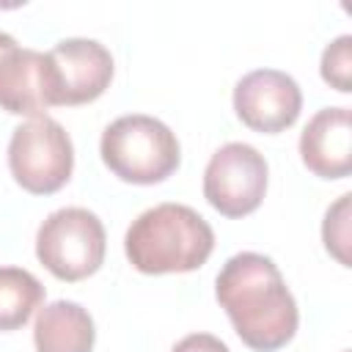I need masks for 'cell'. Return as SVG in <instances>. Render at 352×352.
Masks as SVG:
<instances>
[{
  "instance_id": "6da1fadb",
  "label": "cell",
  "mask_w": 352,
  "mask_h": 352,
  "mask_svg": "<svg viewBox=\"0 0 352 352\" xmlns=\"http://www.w3.org/2000/svg\"><path fill=\"white\" fill-rule=\"evenodd\" d=\"M214 297L253 352H275L297 333L300 311L294 294L278 264L264 253H234L214 278Z\"/></svg>"
},
{
  "instance_id": "7a4b0ae2",
  "label": "cell",
  "mask_w": 352,
  "mask_h": 352,
  "mask_svg": "<svg viewBox=\"0 0 352 352\" xmlns=\"http://www.w3.org/2000/svg\"><path fill=\"white\" fill-rule=\"evenodd\" d=\"M214 250L212 226L187 204H157L140 212L124 234V253L143 275L192 272Z\"/></svg>"
},
{
  "instance_id": "3957f363",
  "label": "cell",
  "mask_w": 352,
  "mask_h": 352,
  "mask_svg": "<svg viewBox=\"0 0 352 352\" xmlns=\"http://www.w3.org/2000/svg\"><path fill=\"white\" fill-rule=\"evenodd\" d=\"M99 154L110 173L129 184L165 182L182 162V148L170 126L146 113L110 121L102 132Z\"/></svg>"
},
{
  "instance_id": "277c9868",
  "label": "cell",
  "mask_w": 352,
  "mask_h": 352,
  "mask_svg": "<svg viewBox=\"0 0 352 352\" xmlns=\"http://www.w3.org/2000/svg\"><path fill=\"white\" fill-rule=\"evenodd\" d=\"M107 250V234L102 220L82 206H63L47 214L36 231L38 261L66 283L94 275Z\"/></svg>"
},
{
  "instance_id": "5b68a950",
  "label": "cell",
  "mask_w": 352,
  "mask_h": 352,
  "mask_svg": "<svg viewBox=\"0 0 352 352\" xmlns=\"http://www.w3.org/2000/svg\"><path fill=\"white\" fill-rule=\"evenodd\" d=\"M8 168L14 182L33 195H52L74 168V146L69 132L50 116L28 118L11 132Z\"/></svg>"
},
{
  "instance_id": "8992f818",
  "label": "cell",
  "mask_w": 352,
  "mask_h": 352,
  "mask_svg": "<svg viewBox=\"0 0 352 352\" xmlns=\"http://www.w3.org/2000/svg\"><path fill=\"white\" fill-rule=\"evenodd\" d=\"M270 165L250 143L231 140L220 146L204 170V198L223 217H245L264 201Z\"/></svg>"
},
{
  "instance_id": "52a82bcc",
  "label": "cell",
  "mask_w": 352,
  "mask_h": 352,
  "mask_svg": "<svg viewBox=\"0 0 352 352\" xmlns=\"http://www.w3.org/2000/svg\"><path fill=\"white\" fill-rule=\"evenodd\" d=\"M52 107L99 99L113 80V55L96 38H63L47 52Z\"/></svg>"
},
{
  "instance_id": "ba28073f",
  "label": "cell",
  "mask_w": 352,
  "mask_h": 352,
  "mask_svg": "<svg viewBox=\"0 0 352 352\" xmlns=\"http://www.w3.org/2000/svg\"><path fill=\"white\" fill-rule=\"evenodd\" d=\"M236 118L264 135L289 129L302 110V91L297 80L280 69H253L234 85Z\"/></svg>"
},
{
  "instance_id": "9c48e42d",
  "label": "cell",
  "mask_w": 352,
  "mask_h": 352,
  "mask_svg": "<svg viewBox=\"0 0 352 352\" xmlns=\"http://www.w3.org/2000/svg\"><path fill=\"white\" fill-rule=\"evenodd\" d=\"M52 107V82L47 52L11 47L0 55V110L38 118Z\"/></svg>"
},
{
  "instance_id": "30bf717a",
  "label": "cell",
  "mask_w": 352,
  "mask_h": 352,
  "mask_svg": "<svg viewBox=\"0 0 352 352\" xmlns=\"http://www.w3.org/2000/svg\"><path fill=\"white\" fill-rule=\"evenodd\" d=\"M302 165L319 179H344L352 170L349 107H322L300 135Z\"/></svg>"
},
{
  "instance_id": "8fae6325",
  "label": "cell",
  "mask_w": 352,
  "mask_h": 352,
  "mask_svg": "<svg viewBox=\"0 0 352 352\" xmlns=\"http://www.w3.org/2000/svg\"><path fill=\"white\" fill-rule=\"evenodd\" d=\"M94 338V319L80 302L55 300L38 308L33 324L36 352H91Z\"/></svg>"
},
{
  "instance_id": "7c38bea8",
  "label": "cell",
  "mask_w": 352,
  "mask_h": 352,
  "mask_svg": "<svg viewBox=\"0 0 352 352\" xmlns=\"http://www.w3.org/2000/svg\"><path fill=\"white\" fill-rule=\"evenodd\" d=\"M44 302L41 280L22 267H0V330H19Z\"/></svg>"
},
{
  "instance_id": "4fadbf2b",
  "label": "cell",
  "mask_w": 352,
  "mask_h": 352,
  "mask_svg": "<svg viewBox=\"0 0 352 352\" xmlns=\"http://www.w3.org/2000/svg\"><path fill=\"white\" fill-rule=\"evenodd\" d=\"M319 72H322V80L327 85H333L336 91H341V94L352 91V36L349 33L333 38L324 47Z\"/></svg>"
},
{
  "instance_id": "5bb4252c",
  "label": "cell",
  "mask_w": 352,
  "mask_h": 352,
  "mask_svg": "<svg viewBox=\"0 0 352 352\" xmlns=\"http://www.w3.org/2000/svg\"><path fill=\"white\" fill-rule=\"evenodd\" d=\"M349 192H344L324 214L322 223V239L327 253H333L338 258V264L349 267V256H346V245H349Z\"/></svg>"
},
{
  "instance_id": "9a60e30c",
  "label": "cell",
  "mask_w": 352,
  "mask_h": 352,
  "mask_svg": "<svg viewBox=\"0 0 352 352\" xmlns=\"http://www.w3.org/2000/svg\"><path fill=\"white\" fill-rule=\"evenodd\" d=\"M170 352H231V349L226 346V341H220L212 333H190L182 341H176Z\"/></svg>"
},
{
  "instance_id": "2e32d148",
  "label": "cell",
  "mask_w": 352,
  "mask_h": 352,
  "mask_svg": "<svg viewBox=\"0 0 352 352\" xmlns=\"http://www.w3.org/2000/svg\"><path fill=\"white\" fill-rule=\"evenodd\" d=\"M11 47H16V38H14L11 33H3V30H0V55L8 52Z\"/></svg>"
}]
</instances>
